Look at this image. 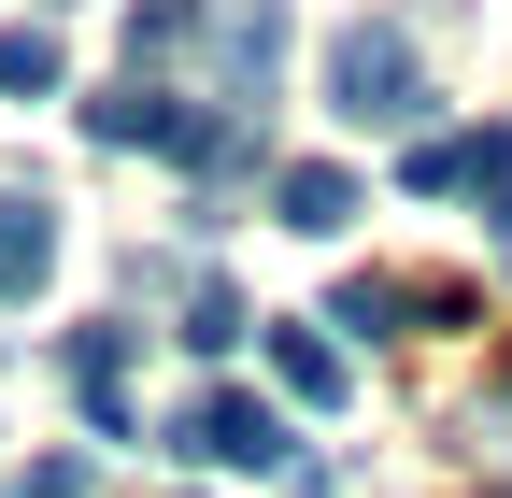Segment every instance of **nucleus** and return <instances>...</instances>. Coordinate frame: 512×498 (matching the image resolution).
Instances as JSON below:
<instances>
[{"instance_id":"obj_1","label":"nucleus","mask_w":512,"mask_h":498,"mask_svg":"<svg viewBox=\"0 0 512 498\" xmlns=\"http://www.w3.org/2000/svg\"><path fill=\"white\" fill-rule=\"evenodd\" d=\"M328 100L356 114V129H427V57H413V29H342V43H328Z\"/></svg>"},{"instance_id":"obj_2","label":"nucleus","mask_w":512,"mask_h":498,"mask_svg":"<svg viewBox=\"0 0 512 498\" xmlns=\"http://www.w3.org/2000/svg\"><path fill=\"white\" fill-rule=\"evenodd\" d=\"M171 442L200 456V470H299V427L271 399H242V385H200V399L171 413Z\"/></svg>"},{"instance_id":"obj_3","label":"nucleus","mask_w":512,"mask_h":498,"mask_svg":"<svg viewBox=\"0 0 512 498\" xmlns=\"http://www.w3.org/2000/svg\"><path fill=\"white\" fill-rule=\"evenodd\" d=\"M399 185H470V200L512 214V129H427V143L399 157Z\"/></svg>"},{"instance_id":"obj_4","label":"nucleus","mask_w":512,"mask_h":498,"mask_svg":"<svg viewBox=\"0 0 512 498\" xmlns=\"http://www.w3.org/2000/svg\"><path fill=\"white\" fill-rule=\"evenodd\" d=\"M86 143H157V157H185V143H200V114H185L157 72H128L114 100H86Z\"/></svg>"},{"instance_id":"obj_5","label":"nucleus","mask_w":512,"mask_h":498,"mask_svg":"<svg viewBox=\"0 0 512 498\" xmlns=\"http://www.w3.org/2000/svg\"><path fill=\"white\" fill-rule=\"evenodd\" d=\"M72 399L100 427H128V328H72Z\"/></svg>"},{"instance_id":"obj_6","label":"nucleus","mask_w":512,"mask_h":498,"mask_svg":"<svg viewBox=\"0 0 512 498\" xmlns=\"http://www.w3.org/2000/svg\"><path fill=\"white\" fill-rule=\"evenodd\" d=\"M271 72H285V15L242 0V15H228V100H271Z\"/></svg>"},{"instance_id":"obj_7","label":"nucleus","mask_w":512,"mask_h":498,"mask_svg":"<svg viewBox=\"0 0 512 498\" xmlns=\"http://www.w3.org/2000/svg\"><path fill=\"white\" fill-rule=\"evenodd\" d=\"M271 370H285V399H313V413H328V399L356 385V370H342V342H328V328H271Z\"/></svg>"},{"instance_id":"obj_8","label":"nucleus","mask_w":512,"mask_h":498,"mask_svg":"<svg viewBox=\"0 0 512 498\" xmlns=\"http://www.w3.org/2000/svg\"><path fill=\"white\" fill-rule=\"evenodd\" d=\"M43 271H57V214L43 200H0V299H29Z\"/></svg>"},{"instance_id":"obj_9","label":"nucleus","mask_w":512,"mask_h":498,"mask_svg":"<svg viewBox=\"0 0 512 498\" xmlns=\"http://www.w3.org/2000/svg\"><path fill=\"white\" fill-rule=\"evenodd\" d=\"M271 200H285V228H313V242H328V228L356 214V171H328V157H299V171L271 185Z\"/></svg>"},{"instance_id":"obj_10","label":"nucleus","mask_w":512,"mask_h":498,"mask_svg":"<svg viewBox=\"0 0 512 498\" xmlns=\"http://www.w3.org/2000/svg\"><path fill=\"white\" fill-rule=\"evenodd\" d=\"M0 86H15V100H57V86H72V57H57V29H43V15L0 29Z\"/></svg>"},{"instance_id":"obj_11","label":"nucleus","mask_w":512,"mask_h":498,"mask_svg":"<svg viewBox=\"0 0 512 498\" xmlns=\"http://www.w3.org/2000/svg\"><path fill=\"white\" fill-rule=\"evenodd\" d=\"M185 342H200V356H228V342H242V299H228L214 271H185Z\"/></svg>"},{"instance_id":"obj_12","label":"nucleus","mask_w":512,"mask_h":498,"mask_svg":"<svg viewBox=\"0 0 512 498\" xmlns=\"http://www.w3.org/2000/svg\"><path fill=\"white\" fill-rule=\"evenodd\" d=\"M185 29H200V0H143V15H128V72H143V57H171Z\"/></svg>"},{"instance_id":"obj_13","label":"nucleus","mask_w":512,"mask_h":498,"mask_svg":"<svg viewBox=\"0 0 512 498\" xmlns=\"http://www.w3.org/2000/svg\"><path fill=\"white\" fill-rule=\"evenodd\" d=\"M29 498H86V456H43V470H29Z\"/></svg>"}]
</instances>
